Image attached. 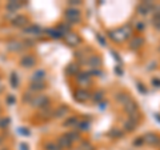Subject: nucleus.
<instances>
[{
    "mask_svg": "<svg viewBox=\"0 0 160 150\" xmlns=\"http://www.w3.org/2000/svg\"><path fill=\"white\" fill-rule=\"evenodd\" d=\"M111 54L113 55V58H115V59H116V61H118V62H120V58L118 56V52H115V51H111Z\"/></svg>",
    "mask_w": 160,
    "mask_h": 150,
    "instance_id": "50",
    "label": "nucleus"
},
{
    "mask_svg": "<svg viewBox=\"0 0 160 150\" xmlns=\"http://www.w3.org/2000/svg\"><path fill=\"white\" fill-rule=\"evenodd\" d=\"M122 29H123L124 35H126V39L131 36V35H132V31H133V29H132V27L129 26V24H126V26H124V27H122Z\"/></svg>",
    "mask_w": 160,
    "mask_h": 150,
    "instance_id": "32",
    "label": "nucleus"
},
{
    "mask_svg": "<svg viewBox=\"0 0 160 150\" xmlns=\"http://www.w3.org/2000/svg\"><path fill=\"white\" fill-rule=\"evenodd\" d=\"M80 150H93V147L89 142H83L82 145H80Z\"/></svg>",
    "mask_w": 160,
    "mask_h": 150,
    "instance_id": "38",
    "label": "nucleus"
},
{
    "mask_svg": "<svg viewBox=\"0 0 160 150\" xmlns=\"http://www.w3.org/2000/svg\"><path fill=\"white\" fill-rule=\"evenodd\" d=\"M107 134H108V137H112V138H122L124 136L123 130H119V129H111Z\"/></svg>",
    "mask_w": 160,
    "mask_h": 150,
    "instance_id": "24",
    "label": "nucleus"
},
{
    "mask_svg": "<svg viewBox=\"0 0 160 150\" xmlns=\"http://www.w3.org/2000/svg\"><path fill=\"white\" fill-rule=\"evenodd\" d=\"M143 138H144V145H149V146L158 145V141H159V137L155 133H146Z\"/></svg>",
    "mask_w": 160,
    "mask_h": 150,
    "instance_id": "6",
    "label": "nucleus"
},
{
    "mask_svg": "<svg viewBox=\"0 0 160 150\" xmlns=\"http://www.w3.org/2000/svg\"><path fill=\"white\" fill-rule=\"evenodd\" d=\"M143 44H144V39L142 36H135L131 40V43H129V47H131L132 50H139Z\"/></svg>",
    "mask_w": 160,
    "mask_h": 150,
    "instance_id": "15",
    "label": "nucleus"
},
{
    "mask_svg": "<svg viewBox=\"0 0 160 150\" xmlns=\"http://www.w3.org/2000/svg\"><path fill=\"white\" fill-rule=\"evenodd\" d=\"M132 145L135 147H140V146H143L144 145V138L143 137H138V138H135L133 141H132Z\"/></svg>",
    "mask_w": 160,
    "mask_h": 150,
    "instance_id": "34",
    "label": "nucleus"
},
{
    "mask_svg": "<svg viewBox=\"0 0 160 150\" xmlns=\"http://www.w3.org/2000/svg\"><path fill=\"white\" fill-rule=\"evenodd\" d=\"M44 78H46V71L43 68H39L32 74L31 79H32V82H43Z\"/></svg>",
    "mask_w": 160,
    "mask_h": 150,
    "instance_id": "14",
    "label": "nucleus"
},
{
    "mask_svg": "<svg viewBox=\"0 0 160 150\" xmlns=\"http://www.w3.org/2000/svg\"><path fill=\"white\" fill-rule=\"evenodd\" d=\"M20 64L26 68H29V67H33L36 64V59H35L32 55H24V56L20 59Z\"/></svg>",
    "mask_w": 160,
    "mask_h": 150,
    "instance_id": "7",
    "label": "nucleus"
},
{
    "mask_svg": "<svg viewBox=\"0 0 160 150\" xmlns=\"http://www.w3.org/2000/svg\"><path fill=\"white\" fill-rule=\"evenodd\" d=\"M46 32H47L48 36H51L53 39H62V38H64V35L60 32L58 28H47Z\"/></svg>",
    "mask_w": 160,
    "mask_h": 150,
    "instance_id": "19",
    "label": "nucleus"
},
{
    "mask_svg": "<svg viewBox=\"0 0 160 150\" xmlns=\"http://www.w3.org/2000/svg\"><path fill=\"white\" fill-rule=\"evenodd\" d=\"M153 11H155V15H160V4H159V6H156V4H155Z\"/></svg>",
    "mask_w": 160,
    "mask_h": 150,
    "instance_id": "46",
    "label": "nucleus"
},
{
    "mask_svg": "<svg viewBox=\"0 0 160 150\" xmlns=\"http://www.w3.org/2000/svg\"><path fill=\"white\" fill-rule=\"evenodd\" d=\"M31 104L35 109H43V107H46L49 104V99L46 95H38L31 101Z\"/></svg>",
    "mask_w": 160,
    "mask_h": 150,
    "instance_id": "2",
    "label": "nucleus"
},
{
    "mask_svg": "<svg viewBox=\"0 0 160 150\" xmlns=\"http://www.w3.org/2000/svg\"><path fill=\"white\" fill-rule=\"evenodd\" d=\"M64 16L68 22L71 23H78L80 20V11L78 8H73V7H69L68 9H66V12H64Z\"/></svg>",
    "mask_w": 160,
    "mask_h": 150,
    "instance_id": "1",
    "label": "nucleus"
},
{
    "mask_svg": "<svg viewBox=\"0 0 160 150\" xmlns=\"http://www.w3.org/2000/svg\"><path fill=\"white\" fill-rule=\"evenodd\" d=\"M115 71H116V74H118V75H120V77H123V71L120 70V67H119V66H118L116 68H115Z\"/></svg>",
    "mask_w": 160,
    "mask_h": 150,
    "instance_id": "47",
    "label": "nucleus"
},
{
    "mask_svg": "<svg viewBox=\"0 0 160 150\" xmlns=\"http://www.w3.org/2000/svg\"><path fill=\"white\" fill-rule=\"evenodd\" d=\"M9 81H11V86H12V88H16V87H18V84H19L18 74H16V72H12V74H11V78H9Z\"/></svg>",
    "mask_w": 160,
    "mask_h": 150,
    "instance_id": "30",
    "label": "nucleus"
},
{
    "mask_svg": "<svg viewBox=\"0 0 160 150\" xmlns=\"http://www.w3.org/2000/svg\"><path fill=\"white\" fill-rule=\"evenodd\" d=\"M124 111H126L128 115H132V114L138 113V111H139L138 103H136V102H133L132 99H129V101H128L126 104H124Z\"/></svg>",
    "mask_w": 160,
    "mask_h": 150,
    "instance_id": "9",
    "label": "nucleus"
},
{
    "mask_svg": "<svg viewBox=\"0 0 160 150\" xmlns=\"http://www.w3.org/2000/svg\"><path fill=\"white\" fill-rule=\"evenodd\" d=\"M138 88H139V91L142 93V94H146V93H147L146 86H143V84H142V83H139V82H138Z\"/></svg>",
    "mask_w": 160,
    "mask_h": 150,
    "instance_id": "42",
    "label": "nucleus"
},
{
    "mask_svg": "<svg viewBox=\"0 0 160 150\" xmlns=\"http://www.w3.org/2000/svg\"><path fill=\"white\" fill-rule=\"evenodd\" d=\"M23 6V3H20V2H8L6 4V9L9 12H16L18 9H20Z\"/></svg>",
    "mask_w": 160,
    "mask_h": 150,
    "instance_id": "16",
    "label": "nucleus"
},
{
    "mask_svg": "<svg viewBox=\"0 0 160 150\" xmlns=\"http://www.w3.org/2000/svg\"><path fill=\"white\" fill-rule=\"evenodd\" d=\"M102 58L98 56V55H91V56H88L87 59V64L89 67H91V70H98L100 66H102Z\"/></svg>",
    "mask_w": 160,
    "mask_h": 150,
    "instance_id": "5",
    "label": "nucleus"
},
{
    "mask_svg": "<svg viewBox=\"0 0 160 150\" xmlns=\"http://www.w3.org/2000/svg\"><path fill=\"white\" fill-rule=\"evenodd\" d=\"M73 97L78 102H86L88 99H91V93L86 88H79L73 93Z\"/></svg>",
    "mask_w": 160,
    "mask_h": 150,
    "instance_id": "4",
    "label": "nucleus"
},
{
    "mask_svg": "<svg viewBox=\"0 0 160 150\" xmlns=\"http://www.w3.org/2000/svg\"><path fill=\"white\" fill-rule=\"evenodd\" d=\"M91 98H92V101L93 102H96V103H102V101L104 99V93L103 91H95L92 95H91Z\"/></svg>",
    "mask_w": 160,
    "mask_h": 150,
    "instance_id": "25",
    "label": "nucleus"
},
{
    "mask_svg": "<svg viewBox=\"0 0 160 150\" xmlns=\"http://www.w3.org/2000/svg\"><path fill=\"white\" fill-rule=\"evenodd\" d=\"M138 127V123H135L133 121H131V119H126V121L123 122V129L126 130V131H135Z\"/></svg>",
    "mask_w": 160,
    "mask_h": 150,
    "instance_id": "18",
    "label": "nucleus"
},
{
    "mask_svg": "<svg viewBox=\"0 0 160 150\" xmlns=\"http://www.w3.org/2000/svg\"><path fill=\"white\" fill-rule=\"evenodd\" d=\"M76 82L82 86H87L91 83V77L88 75V72H78L76 74Z\"/></svg>",
    "mask_w": 160,
    "mask_h": 150,
    "instance_id": "8",
    "label": "nucleus"
},
{
    "mask_svg": "<svg viewBox=\"0 0 160 150\" xmlns=\"http://www.w3.org/2000/svg\"><path fill=\"white\" fill-rule=\"evenodd\" d=\"M67 113H68V106L63 104V106H60V107H58L56 110H55L53 114H52V117L55 119H60V118H63L64 115H66Z\"/></svg>",
    "mask_w": 160,
    "mask_h": 150,
    "instance_id": "13",
    "label": "nucleus"
},
{
    "mask_svg": "<svg viewBox=\"0 0 160 150\" xmlns=\"http://www.w3.org/2000/svg\"><path fill=\"white\" fill-rule=\"evenodd\" d=\"M58 145H59L60 149H71L72 147V141L66 136V134H63V136L58 139Z\"/></svg>",
    "mask_w": 160,
    "mask_h": 150,
    "instance_id": "11",
    "label": "nucleus"
},
{
    "mask_svg": "<svg viewBox=\"0 0 160 150\" xmlns=\"http://www.w3.org/2000/svg\"><path fill=\"white\" fill-rule=\"evenodd\" d=\"M3 143V137H0V145Z\"/></svg>",
    "mask_w": 160,
    "mask_h": 150,
    "instance_id": "52",
    "label": "nucleus"
},
{
    "mask_svg": "<svg viewBox=\"0 0 160 150\" xmlns=\"http://www.w3.org/2000/svg\"><path fill=\"white\" fill-rule=\"evenodd\" d=\"M27 23H28V19L24 16V15H16V16L13 18V20H12V24L13 26H16V27L27 26Z\"/></svg>",
    "mask_w": 160,
    "mask_h": 150,
    "instance_id": "12",
    "label": "nucleus"
},
{
    "mask_svg": "<svg viewBox=\"0 0 160 150\" xmlns=\"http://www.w3.org/2000/svg\"><path fill=\"white\" fill-rule=\"evenodd\" d=\"M66 72L69 74V75H76L79 72V66H78V64H75V63L68 64L67 68H66Z\"/></svg>",
    "mask_w": 160,
    "mask_h": 150,
    "instance_id": "26",
    "label": "nucleus"
},
{
    "mask_svg": "<svg viewBox=\"0 0 160 150\" xmlns=\"http://www.w3.org/2000/svg\"><path fill=\"white\" fill-rule=\"evenodd\" d=\"M107 106V102H103V103H99V109L100 110H104V107Z\"/></svg>",
    "mask_w": 160,
    "mask_h": 150,
    "instance_id": "49",
    "label": "nucleus"
},
{
    "mask_svg": "<svg viewBox=\"0 0 160 150\" xmlns=\"http://www.w3.org/2000/svg\"><path fill=\"white\" fill-rule=\"evenodd\" d=\"M8 102H9V103H13V102H15V99H13L12 95H9V97H8Z\"/></svg>",
    "mask_w": 160,
    "mask_h": 150,
    "instance_id": "51",
    "label": "nucleus"
},
{
    "mask_svg": "<svg viewBox=\"0 0 160 150\" xmlns=\"http://www.w3.org/2000/svg\"><path fill=\"white\" fill-rule=\"evenodd\" d=\"M78 131L80 133V131H88L89 130V122L88 121H80V122H78Z\"/></svg>",
    "mask_w": 160,
    "mask_h": 150,
    "instance_id": "28",
    "label": "nucleus"
},
{
    "mask_svg": "<svg viewBox=\"0 0 160 150\" xmlns=\"http://www.w3.org/2000/svg\"><path fill=\"white\" fill-rule=\"evenodd\" d=\"M66 136H67L69 139H71L72 143H73V142H78V141H80V133L78 131V130H71V131L66 133Z\"/></svg>",
    "mask_w": 160,
    "mask_h": 150,
    "instance_id": "21",
    "label": "nucleus"
},
{
    "mask_svg": "<svg viewBox=\"0 0 160 150\" xmlns=\"http://www.w3.org/2000/svg\"><path fill=\"white\" fill-rule=\"evenodd\" d=\"M115 98H116V101L119 103H123V104H126L129 101V95L126 93H118L116 95H115Z\"/></svg>",
    "mask_w": 160,
    "mask_h": 150,
    "instance_id": "22",
    "label": "nucleus"
},
{
    "mask_svg": "<svg viewBox=\"0 0 160 150\" xmlns=\"http://www.w3.org/2000/svg\"><path fill=\"white\" fill-rule=\"evenodd\" d=\"M44 149L46 150H62L59 147V145L58 143H55V142H48L44 145Z\"/></svg>",
    "mask_w": 160,
    "mask_h": 150,
    "instance_id": "33",
    "label": "nucleus"
},
{
    "mask_svg": "<svg viewBox=\"0 0 160 150\" xmlns=\"http://www.w3.org/2000/svg\"><path fill=\"white\" fill-rule=\"evenodd\" d=\"M44 88H46V83L44 82H32L31 86H29V91L39 93V91H43Z\"/></svg>",
    "mask_w": 160,
    "mask_h": 150,
    "instance_id": "17",
    "label": "nucleus"
},
{
    "mask_svg": "<svg viewBox=\"0 0 160 150\" xmlns=\"http://www.w3.org/2000/svg\"><path fill=\"white\" fill-rule=\"evenodd\" d=\"M143 4H144V6H146L147 8H148V11H149V12H151V11H153V8H155V4H153L152 2H149V0H148V2H143Z\"/></svg>",
    "mask_w": 160,
    "mask_h": 150,
    "instance_id": "39",
    "label": "nucleus"
},
{
    "mask_svg": "<svg viewBox=\"0 0 160 150\" xmlns=\"http://www.w3.org/2000/svg\"><path fill=\"white\" fill-rule=\"evenodd\" d=\"M23 32L28 35H39V34H42V28L39 26H28L23 29Z\"/></svg>",
    "mask_w": 160,
    "mask_h": 150,
    "instance_id": "20",
    "label": "nucleus"
},
{
    "mask_svg": "<svg viewBox=\"0 0 160 150\" xmlns=\"http://www.w3.org/2000/svg\"><path fill=\"white\" fill-rule=\"evenodd\" d=\"M22 44H20L19 42H11L8 44V48L9 50H12V51H20V50H22Z\"/></svg>",
    "mask_w": 160,
    "mask_h": 150,
    "instance_id": "31",
    "label": "nucleus"
},
{
    "mask_svg": "<svg viewBox=\"0 0 160 150\" xmlns=\"http://www.w3.org/2000/svg\"><path fill=\"white\" fill-rule=\"evenodd\" d=\"M135 27H136V29H139V31H143V29L146 28V23L138 22V23H135Z\"/></svg>",
    "mask_w": 160,
    "mask_h": 150,
    "instance_id": "41",
    "label": "nucleus"
},
{
    "mask_svg": "<svg viewBox=\"0 0 160 150\" xmlns=\"http://www.w3.org/2000/svg\"><path fill=\"white\" fill-rule=\"evenodd\" d=\"M19 147H20V150H29V149H28V146H27L26 143H22Z\"/></svg>",
    "mask_w": 160,
    "mask_h": 150,
    "instance_id": "48",
    "label": "nucleus"
},
{
    "mask_svg": "<svg viewBox=\"0 0 160 150\" xmlns=\"http://www.w3.org/2000/svg\"><path fill=\"white\" fill-rule=\"evenodd\" d=\"M9 125V118H0V129H6Z\"/></svg>",
    "mask_w": 160,
    "mask_h": 150,
    "instance_id": "37",
    "label": "nucleus"
},
{
    "mask_svg": "<svg viewBox=\"0 0 160 150\" xmlns=\"http://www.w3.org/2000/svg\"><path fill=\"white\" fill-rule=\"evenodd\" d=\"M89 77H95V75H98V77H103V72L100 71V70H89V71H87Z\"/></svg>",
    "mask_w": 160,
    "mask_h": 150,
    "instance_id": "36",
    "label": "nucleus"
},
{
    "mask_svg": "<svg viewBox=\"0 0 160 150\" xmlns=\"http://www.w3.org/2000/svg\"><path fill=\"white\" fill-rule=\"evenodd\" d=\"M64 39H66V42H67L68 46H72V47L78 46V44L80 43V38L76 34H73V32H69V34H67L66 36H64Z\"/></svg>",
    "mask_w": 160,
    "mask_h": 150,
    "instance_id": "10",
    "label": "nucleus"
},
{
    "mask_svg": "<svg viewBox=\"0 0 160 150\" xmlns=\"http://www.w3.org/2000/svg\"><path fill=\"white\" fill-rule=\"evenodd\" d=\"M19 133L22 134V136H29L28 129H24V127H20V129H19Z\"/></svg>",
    "mask_w": 160,
    "mask_h": 150,
    "instance_id": "43",
    "label": "nucleus"
},
{
    "mask_svg": "<svg viewBox=\"0 0 160 150\" xmlns=\"http://www.w3.org/2000/svg\"><path fill=\"white\" fill-rule=\"evenodd\" d=\"M152 24L158 31H160V15H155L153 19H152Z\"/></svg>",
    "mask_w": 160,
    "mask_h": 150,
    "instance_id": "35",
    "label": "nucleus"
},
{
    "mask_svg": "<svg viewBox=\"0 0 160 150\" xmlns=\"http://www.w3.org/2000/svg\"><path fill=\"white\" fill-rule=\"evenodd\" d=\"M78 122H79L78 117H69V118H67L66 121L63 122V126H64V127H71V126H75V125H78Z\"/></svg>",
    "mask_w": 160,
    "mask_h": 150,
    "instance_id": "23",
    "label": "nucleus"
},
{
    "mask_svg": "<svg viewBox=\"0 0 160 150\" xmlns=\"http://www.w3.org/2000/svg\"><path fill=\"white\" fill-rule=\"evenodd\" d=\"M40 113H42V117L44 118H48V117H52V114H53V109L49 107V104L46 107H43V109H40Z\"/></svg>",
    "mask_w": 160,
    "mask_h": 150,
    "instance_id": "27",
    "label": "nucleus"
},
{
    "mask_svg": "<svg viewBox=\"0 0 160 150\" xmlns=\"http://www.w3.org/2000/svg\"><path fill=\"white\" fill-rule=\"evenodd\" d=\"M108 36L116 43L126 40V35H124L122 28H116V29H111V31H108Z\"/></svg>",
    "mask_w": 160,
    "mask_h": 150,
    "instance_id": "3",
    "label": "nucleus"
},
{
    "mask_svg": "<svg viewBox=\"0 0 160 150\" xmlns=\"http://www.w3.org/2000/svg\"><path fill=\"white\" fill-rule=\"evenodd\" d=\"M136 11H138V13H139V15H143V16H146V15H148V13H149L148 8H147L146 6H144L143 3H142V4H139L138 8H136Z\"/></svg>",
    "mask_w": 160,
    "mask_h": 150,
    "instance_id": "29",
    "label": "nucleus"
},
{
    "mask_svg": "<svg viewBox=\"0 0 160 150\" xmlns=\"http://www.w3.org/2000/svg\"><path fill=\"white\" fill-rule=\"evenodd\" d=\"M68 4H69V6H80V4H82V2H79V0H69V2H68Z\"/></svg>",
    "mask_w": 160,
    "mask_h": 150,
    "instance_id": "45",
    "label": "nucleus"
},
{
    "mask_svg": "<svg viewBox=\"0 0 160 150\" xmlns=\"http://www.w3.org/2000/svg\"><path fill=\"white\" fill-rule=\"evenodd\" d=\"M151 83H152V86H155V87H160V79H158V78H153L151 81Z\"/></svg>",
    "mask_w": 160,
    "mask_h": 150,
    "instance_id": "44",
    "label": "nucleus"
},
{
    "mask_svg": "<svg viewBox=\"0 0 160 150\" xmlns=\"http://www.w3.org/2000/svg\"><path fill=\"white\" fill-rule=\"evenodd\" d=\"M96 39H98V42L100 43V44H102V46H107V42H106V39H104L103 36H102V35H100V34H98L96 35Z\"/></svg>",
    "mask_w": 160,
    "mask_h": 150,
    "instance_id": "40",
    "label": "nucleus"
}]
</instances>
